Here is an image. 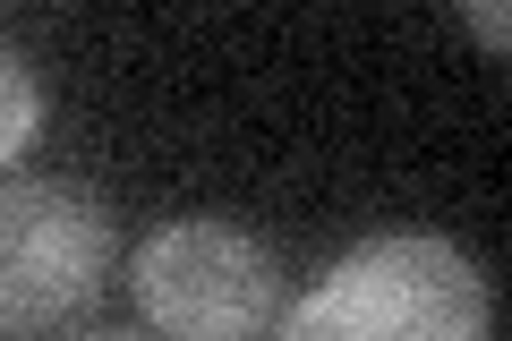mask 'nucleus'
Segmentation results:
<instances>
[{
	"instance_id": "1",
	"label": "nucleus",
	"mask_w": 512,
	"mask_h": 341,
	"mask_svg": "<svg viewBox=\"0 0 512 341\" xmlns=\"http://www.w3.org/2000/svg\"><path fill=\"white\" fill-rule=\"evenodd\" d=\"M487 273L436 231H384L333 256L282 341H487Z\"/></svg>"
},
{
	"instance_id": "2",
	"label": "nucleus",
	"mask_w": 512,
	"mask_h": 341,
	"mask_svg": "<svg viewBox=\"0 0 512 341\" xmlns=\"http://www.w3.org/2000/svg\"><path fill=\"white\" fill-rule=\"evenodd\" d=\"M111 282V205L77 180H0V333H52Z\"/></svg>"
},
{
	"instance_id": "3",
	"label": "nucleus",
	"mask_w": 512,
	"mask_h": 341,
	"mask_svg": "<svg viewBox=\"0 0 512 341\" xmlns=\"http://www.w3.org/2000/svg\"><path fill=\"white\" fill-rule=\"evenodd\" d=\"M274 290V248L214 214H180L137 248V307L163 341H256Z\"/></svg>"
},
{
	"instance_id": "4",
	"label": "nucleus",
	"mask_w": 512,
	"mask_h": 341,
	"mask_svg": "<svg viewBox=\"0 0 512 341\" xmlns=\"http://www.w3.org/2000/svg\"><path fill=\"white\" fill-rule=\"evenodd\" d=\"M35 137H43V86H35V69H26V52L0 43V171H9Z\"/></svg>"
},
{
	"instance_id": "5",
	"label": "nucleus",
	"mask_w": 512,
	"mask_h": 341,
	"mask_svg": "<svg viewBox=\"0 0 512 341\" xmlns=\"http://www.w3.org/2000/svg\"><path fill=\"white\" fill-rule=\"evenodd\" d=\"M461 26H470V35L487 43V52H504V43H512V18L495 9V0H470V9H461Z\"/></svg>"
},
{
	"instance_id": "6",
	"label": "nucleus",
	"mask_w": 512,
	"mask_h": 341,
	"mask_svg": "<svg viewBox=\"0 0 512 341\" xmlns=\"http://www.w3.org/2000/svg\"><path fill=\"white\" fill-rule=\"evenodd\" d=\"M86 341H137V333H86Z\"/></svg>"
}]
</instances>
